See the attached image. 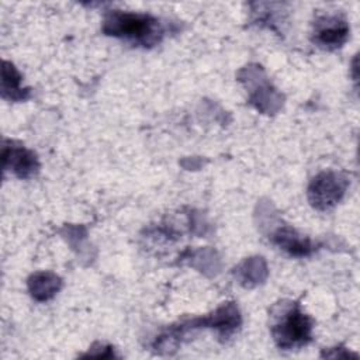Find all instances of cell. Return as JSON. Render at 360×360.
I'll use <instances>...</instances> for the list:
<instances>
[{"label": "cell", "mask_w": 360, "mask_h": 360, "mask_svg": "<svg viewBox=\"0 0 360 360\" xmlns=\"http://www.w3.org/2000/svg\"><path fill=\"white\" fill-rule=\"evenodd\" d=\"M103 32L110 37L129 41L143 48H152L163 39L166 28L163 22L143 13L111 10L104 15Z\"/></svg>", "instance_id": "6da1fadb"}, {"label": "cell", "mask_w": 360, "mask_h": 360, "mask_svg": "<svg viewBox=\"0 0 360 360\" xmlns=\"http://www.w3.org/2000/svg\"><path fill=\"white\" fill-rule=\"evenodd\" d=\"M271 336L281 350H294L312 340V319L301 309L298 302L280 301L270 311Z\"/></svg>", "instance_id": "7a4b0ae2"}, {"label": "cell", "mask_w": 360, "mask_h": 360, "mask_svg": "<svg viewBox=\"0 0 360 360\" xmlns=\"http://www.w3.org/2000/svg\"><path fill=\"white\" fill-rule=\"evenodd\" d=\"M349 179L340 172H322L308 186V200L315 210H332L346 194Z\"/></svg>", "instance_id": "3957f363"}, {"label": "cell", "mask_w": 360, "mask_h": 360, "mask_svg": "<svg viewBox=\"0 0 360 360\" xmlns=\"http://www.w3.org/2000/svg\"><path fill=\"white\" fill-rule=\"evenodd\" d=\"M312 42L325 51L340 48L349 38L350 27L347 20L340 13L321 14L314 20Z\"/></svg>", "instance_id": "277c9868"}, {"label": "cell", "mask_w": 360, "mask_h": 360, "mask_svg": "<svg viewBox=\"0 0 360 360\" xmlns=\"http://www.w3.org/2000/svg\"><path fill=\"white\" fill-rule=\"evenodd\" d=\"M3 166L6 170L13 172L20 179H28L38 173L39 162L37 155L22 145L15 142L3 143Z\"/></svg>", "instance_id": "5b68a950"}, {"label": "cell", "mask_w": 360, "mask_h": 360, "mask_svg": "<svg viewBox=\"0 0 360 360\" xmlns=\"http://www.w3.org/2000/svg\"><path fill=\"white\" fill-rule=\"evenodd\" d=\"M270 238L274 245H277L280 249L285 250L291 256L302 257L314 252V245L311 243V240L300 235L294 228L288 225L277 228Z\"/></svg>", "instance_id": "8992f818"}, {"label": "cell", "mask_w": 360, "mask_h": 360, "mask_svg": "<svg viewBox=\"0 0 360 360\" xmlns=\"http://www.w3.org/2000/svg\"><path fill=\"white\" fill-rule=\"evenodd\" d=\"M28 287L31 295L35 300L46 301L59 291V288L62 287V280L59 278V276L49 271L35 273L28 278Z\"/></svg>", "instance_id": "52a82bcc"}, {"label": "cell", "mask_w": 360, "mask_h": 360, "mask_svg": "<svg viewBox=\"0 0 360 360\" xmlns=\"http://www.w3.org/2000/svg\"><path fill=\"white\" fill-rule=\"evenodd\" d=\"M1 94L11 101H22L30 97V89H21V75L13 63L3 60L1 73Z\"/></svg>", "instance_id": "ba28073f"}]
</instances>
